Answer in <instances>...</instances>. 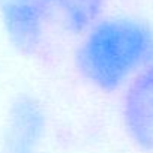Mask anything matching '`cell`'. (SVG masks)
Here are the masks:
<instances>
[{
	"label": "cell",
	"instance_id": "1",
	"mask_svg": "<svg viewBox=\"0 0 153 153\" xmlns=\"http://www.w3.org/2000/svg\"><path fill=\"white\" fill-rule=\"evenodd\" d=\"M153 65V27L132 15L102 17L76 39L74 66L90 89L122 92L141 71Z\"/></svg>",
	"mask_w": 153,
	"mask_h": 153
},
{
	"label": "cell",
	"instance_id": "5",
	"mask_svg": "<svg viewBox=\"0 0 153 153\" xmlns=\"http://www.w3.org/2000/svg\"><path fill=\"white\" fill-rule=\"evenodd\" d=\"M48 24L78 39L95 26L105 12L107 0H41Z\"/></svg>",
	"mask_w": 153,
	"mask_h": 153
},
{
	"label": "cell",
	"instance_id": "4",
	"mask_svg": "<svg viewBox=\"0 0 153 153\" xmlns=\"http://www.w3.org/2000/svg\"><path fill=\"white\" fill-rule=\"evenodd\" d=\"M5 143L12 150H38L48 134V114L44 104L30 93L12 98L5 114Z\"/></svg>",
	"mask_w": 153,
	"mask_h": 153
},
{
	"label": "cell",
	"instance_id": "6",
	"mask_svg": "<svg viewBox=\"0 0 153 153\" xmlns=\"http://www.w3.org/2000/svg\"><path fill=\"white\" fill-rule=\"evenodd\" d=\"M6 153H38V150H12V149H8Z\"/></svg>",
	"mask_w": 153,
	"mask_h": 153
},
{
	"label": "cell",
	"instance_id": "2",
	"mask_svg": "<svg viewBox=\"0 0 153 153\" xmlns=\"http://www.w3.org/2000/svg\"><path fill=\"white\" fill-rule=\"evenodd\" d=\"M0 24L15 53L32 57L44 48L48 20L41 0H0Z\"/></svg>",
	"mask_w": 153,
	"mask_h": 153
},
{
	"label": "cell",
	"instance_id": "3",
	"mask_svg": "<svg viewBox=\"0 0 153 153\" xmlns=\"http://www.w3.org/2000/svg\"><path fill=\"white\" fill-rule=\"evenodd\" d=\"M120 117L128 138L138 149L153 153V65L122 90Z\"/></svg>",
	"mask_w": 153,
	"mask_h": 153
}]
</instances>
